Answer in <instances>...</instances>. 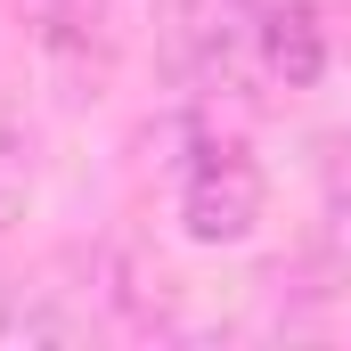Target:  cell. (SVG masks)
I'll return each mask as SVG.
<instances>
[{"label":"cell","mask_w":351,"mask_h":351,"mask_svg":"<svg viewBox=\"0 0 351 351\" xmlns=\"http://www.w3.org/2000/svg\"><path fill=\"white\" fill-rule=\"evenodd\" d=\"M262 58L286 90H311L319 66H327V41H319V16L311 8H269L262 16Z\"/></svg>","instance_id":"obj_2"},{"label":"cell","mask_w":351,"mask_h":351,"mask_svg":"<svg viewBox=\"0 0 351 351\" xmlns=\"http://www.w3.org/2000/svg\"><path fill=\"white\" fill-rule=\"evenodd\" d=\"M262 221V164L245 147H196V164L180 172V229L196 245H237Z\"/></svg>","instance_id":"obj_1"}]
</instances>
